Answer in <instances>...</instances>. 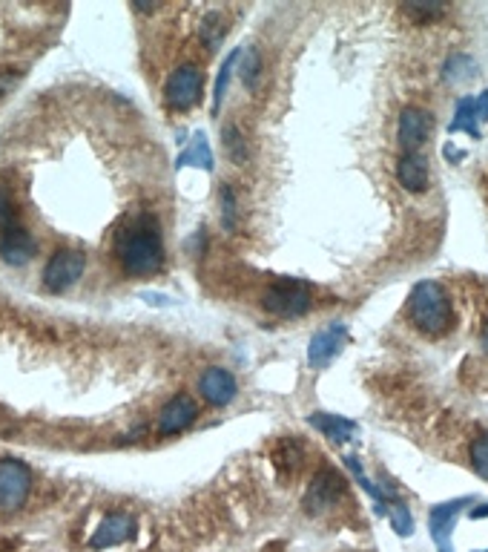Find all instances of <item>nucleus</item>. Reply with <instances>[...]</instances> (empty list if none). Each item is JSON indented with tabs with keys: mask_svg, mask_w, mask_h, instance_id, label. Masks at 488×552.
Segmentation results:
<instances>
[{
	"mask_svg": "<svg viewBox=\"0 0 488 552\" xmlns=\"http://www.w3.org/2000/svg\"><path fill=\"white\" fill-rule=\"evenodd\" d=\"M133 535H135V518L124 515V512H113V515H106L98 524L89 547L92 549H109V547L127 544Z\"/></svg>",
	"mask_w": 488,
	"mask_h": 552,
	"instance_id": "obj_14",
	"label": "nucleus"
},
{
	"mask_svg": "<svg viewBox=\"0 0 488 552\" xmlns=\"http://www.w3.org/2000/svg\"><path fill=\"white\" fill-rule=\"evenodd\" d=\"M388 518H391V527L397 535H411L414 532V518L408 512V507L402 501H393L388 507Z\"/></svg>",
	"mask_w": 488,
	"mask_h": 552,
	"instance_id": "obj_25",
	"label": "nucleus"
},
{
	"mask_svg": "<svg viewBox=\"0 0 488 552\" xmlns=\"http://www.w3.org/2000/svg\"><path fill=\"white\" fill-rule=\"evenodd\" d=\"M196 417H198V403L190 394H176V398L167 400L159 412V435L161 437L181 435L196 423Z\"/></svg>",
	"mask_w": 488,
	"mask_h": 552,
	"instance_id": "obj_10",
	"label": "nucleus"
},
{
	"mask_svg": "<svg viewBox=\"0 0 488 552\" xmlns=\"http://www.w3.org/2000/svg\"><path fill=\"white\" fill-rule=\"evenodd\" d=\"M446 78L451 84H465L474 78V61H471L468 55L456 52L446 61Z\"/></svg>",
	"mask_w": 488,
	"mask_h": 552,
	"instance_id": "obj_24",
	"label": "nucleus"
},
{
	"mask_svg": "<svg viewBox=\"0 0 488 552\" xmlns=\"http://www.w3.org/2000/svg\"><path fill=\"white\" fill-rule=\"evenodd\" d=\"M434 130V116L428 109L419 107H405L400 113V127H397V138L405 153H417L425 141H428Z\"/></svg>",
	"mask_w": 488,
	"mask_h": 552,
	"instance_id": "obj_9",
	"label": "nucleus"
},
{
	"mask_svg": "<svg viewBox=\"0 0 488 552\" xmlns=\"http://www.w3.org/2000/svg\"><path fill=\"white\" fill-rule=\"evenodd\" d=\"M471 518H488V503H483V507H474V510H471Z\"/></svg>",
	"mask_w": 488,
	"mask_h": 552,
	"instance_id": "obj_30",
	"label": "nucleus"
},
{
	"mask_svg": "<svg viewBox=\"0 0 488 552\" xmlns=\"http://www.w3.org/2000/svg\"><path fill=\"white\" fill-rule=\"evenodd\" d=\"M485 552H488V549H485Z\"/></svg>",
	"mask_w": 488,
	"mask_h": 552,
	"instance_id": "obj_32",
	"label": "nucleus"
},
{
	"mask_svg": "<svg viewBox=\"0 0 488 552\" xmlns=\"http://www.w3.org/2000/svg\"><path fill=\"white\" fill-rule=\"evenodd\" d=\"M474 116H477V121L483 124V121H488V89L485 92H480V96L474 98Z\"/></svg>",
	"mask_w": 488,
	"mask_h": 552,
	"instance_id": "obj_29",
	"label": "nucleus"
},
{
	"mask_svg": "<svg viewBox=\"0 0 488 552\" xmlns=\"http://www.w3.org/2000/svg\"><path fill=\"white\" fill-rule=\"evenodd\" d=\"M345 345H348V325L345 323H330L327 328L317 331L308 345V362L313 369H327L334 362Z\"/></svg>",
	"mask_w": 488,
	"mask_h": 552,
	"instance_id": "obj_7",
	"label": "nucleus"
},
{
	"mask_svg": "<svg viewBox=\"0 0 488 552\" xmlns=\"http://www.w3.org/2000/svg\"><path fill=\"white\" fill-rule=\"evenodd\" d=\"M405 12L414 14V18H419V21H425V18H434V14H443L446 6H439V4H405Z\"/></svg>",
	"mask_w": 488,
	"mask_h": 552,
	"instance_id": "obj_28",
	"label": "nucleus"
},
{
	"mask_svg": "<svg viewBox=\"0 0 488 552\" xmlns=\"http://www.w3.org/2000/svg\"><path fill=\"white\" fill-rule=\"evenodd\" d=\"M465 503H471V498H456V501H448V503H439V507L431 510V538L437 544L439 552H454V544H451V532L456 527V515L463 512Z\"/></svg>",
	"mask_w": 488,
	"mask_h": 552,
	"instance_id": "obj_13",
	"label": "nucleus"
},
{
	"mask_svg": "<svg viewBox=\"0 0 488 552\" xmlns=\"http://www.w3.org/2000/svg\"><path fill=\"white\" fill-rule=\"evenodd\" d=\"M184 164H193V167H201V170H213V150L207 145V138H204L201 133L190 141V147H187L181 153V159H179V167Z\"/></svg>",
	"mask_w": 488,
	"mask_h": 552,
	"instance_id": "obj_21",
	"label": "nucleus"
},
{
	"mask_svg": "<svg viewBox=\"0 0 488 552\" xmlns=\"http://www.w3.org/2000/svg\"><path fill=\"white\" fill-rule=\"evenodd\" d=\"M84 271H87V257L75 248H64V250H58V254H52V259L46 262L43 276H41L43 288L50 294H64L84 276Z\"/></svg>",
	"mask_w": 488,
	"mask_h": 552,
	"instance_id": "obj_6",
	"label": "nucleus"
},
{
	"mask_svg": "<svg viewBox=\"0 0 488 552\" xmlns=\"http://www.w3.org/2000/svg\"><path fill=\"white\" fill-rule=\"evenodd\" d=\"M115 257L127 276H152L164 265V236L152 213H133L115 230Z\"/></svg>",
	"mask_w": 488,
	"mask_h": 552,
	"instance_id": "obj_1",
	"label": "nucleus"
},
{
	"mask_svg": "<svg viewBox=\"0 0 488 552\" xmlns=\"http://www.w3.org/2000/svg\"><path fill=\"white\" fill-rule=\"evenodd\" d=\"M198 394L210 406H230L235 398H239V383H235L233 371H227L222 366H210V369H204V374L198 377Z\"/></svg>",
	"mask_w": 488,
	"mask_h": 552,
	"instance_id": "obj_11",
	"label": "nucleus"
},
{
	"mask_svg": "<svg viewBox=\"0 0 488 552\" xmlns=\"http://www.w3.org/2000/svg\"><path fill=\"white\" fill-rule=\"evenodd\" d=\"M38 254V242L35 236L29 233L23 225L12 228L6 233H0V259H4L9 267H23L35 259Z\"/></svg>",
	"mask_w": 488,
	"mask_h": 552,
	"instance_id": "obj_12",
	"label": "nucleus"
},
{
	"mask_svg": "<svg viewBox=\"0 0 488 552\" xmlns=\"http://www.w3.org/2000/svg\"><path fill=\"white\" fill-rule=\"evenodd\" d=\"M18 228V204H14L12 193L0 184V233Z\"/></svg>",
	"mask_w": 488,
	"mask_h": 552,
	"instance_id": "obj_26",
	"label": "nucleus"
},
{
	"mask_svg": "<svg viewBox=\"0 0 488 552\" xmlns=\"http://www.w3.org/2000/svg\"><path fill=\"white\" fill-rule=\"evenodd\" d=\"M198 35L201 41L207 43V50H218L227 35V18L222 12H210V14H204V21L198 23Z\"/></svg>",
	"mask_w": 488,
	"mask_h": 552,
	"instance_id": "obj_19",
	"label": "nucleus"
},
{
	"mask_svg": "<svg viewBox=\"0 0 488 552\" xmlns=\"http://www.w3.org/2000/svg\"><path fill=\"white\" fill-rule=\"evenodd\" d=\"M222 138H225V150H227V159L233 164H247L250 162V147L244 141V133L235 127V124H227V127L222 130Z\"/></svg>",
	"mask_w": 488,
	"mask_h": 552,
	"instance_id": "obj_22",
	"label": "nucleus"
},
{
	"mask_svg": "<svg viewBox=\"0 0 488 552\" xmlns=\"http://www.w3.org/2000/svg\"><path fill=\"white\" fill-rule=\"evenodd\" d=\"M448 133H468L474 141L480 138V121L474 116V98H471V96L456 101V113H454Z\"/></svg>",
	"mask_w": 488,
	"mask_h": 552,
	"instance_id": "obj_17",
	"label": "nucleus"
},
{
	"mask_svg": "<svg viewBox=\"0 0 488 552\" xmlns=\"http://www.w3.org/2000/svg\"><path fill=\"white\" fill-rule=\"evenodd\" d=\"M32 492V472L18 457H0V512H18Z\"/></svg>",
	"mask_w": 488,
	"mask_h": 552,
	"instance_id": "obj_4",
	"label": "nucleus"
},
{
	"mask_svg": "<svg viewBox=\"0 0 488 552\" xmlns=\"http://www.w3.org/2000/svg\"><path fill=\"white\" fill-rule=\"evenodd\" d=\"M408 320L425 337H443L454 323V308L448 291L434 279H422L408 296Z\"/></svg>",
	"mask_w": 488,
	"mask_h": 552,
	"instance_id": "obj_2",
	"label": "nucleus"
},
{
	"mask_svg": "<svg viewBox=\"0 0 488 552\" xmlns=\"http://www.w3.org/2000/svg\"><path fill=\"white\" fill-rule=\"evenodd\" d=\"M262 308L281 320L305 317L313 308V288L302 279H276L262 294Z\"/></svg>",
	"mask_w": 488,
	"mask_h": 552,
	"instance_id": "obj_3",
	"label": "nucleus"
},
{
	"mask_svg": "<svg viewBox=\"0 0 488 552\" xmlns=\"http://www.w3.org/2000/svg\"><path fill=\"white\" fill-rule=\"evenodd\" d=\"M308 423L313 426V429H319L325 437H330L334 444H348V440L359 432V426L348 417H342V415H325V412H317V415H310Z\"/></svg>",
	"mask_w": 488,
	"mask_h": 552,
	"instance_id": "obj_16",
	"label": "nucleus"
},
{
	"mask_svg": "<svg viewBox=\"0 0 488 552\" xmlns=\"http://www.w3.org/2000/svg\"><path fill=\"white\" fill-rule=\"evenodd\" d=\"M204 92V75L196 64H181L164 84V101L176 113H187L201 101Z\"/></svg>",
	"mask_w": 488,
	"mask_h": 552,
	"instance_id": "obj_5",
	"label": "nucleus"
},
{
	"mask_svg": "<svg viewBox=\"0 0 488 552\" xmlns=\"http://www.w3.org/2000/svg\"><path fill=\"white\" fill-rule=\"evenodd\" d=\"M471 466H474V472L483 481H488V435L477 437L471 444Z\"/></svg>",
	"mask_w": 488,
	"mask_h": 552,
	"instance_id": "obj_27",
	"label": "nucleus"
},
{
	"mask_svg": "<svg viewBox=\"0 0 488 552\" xmlns=\"http://www.w3.org/2000/svg\"><path fill=\"white\" fill-rule=\"evenodd\" d=\"M239 75H242V84L250 89V92H256L259 89V81H262V55L256 46H247V50L239 52Z\"/></svg>",
	"mask_w": 488,
	"mask_h": 552,
	"instance_id": "obj_18",
	"label": "nucleus"
},
{
	"mask_svg": "<svg viewBox=\"0 0 488 552\" xmlns=\"http://www.w3.org/2000/svg\"><path fill=\"white\" fill-rule=\"evenodd\" d=\"M483 349L488 351V325H485V331H483Z\"/></svg>",
	"mask_w": 488,
	"mask_h": 552,
	"instance_id": "obj_31",
	"label": "nucleus"
},
{
	"mask_svg": "<svg viewBox=\"0 0 488 552\" xmlns=\"http://www.w3.org/2000/svg\"><path fill=\"white\" fill-rule=\"evenodd\" d=\"M428 162L419 153H402V159L397 162V182L405 187L408 193H425L428 191Z\"/></svg>",
	"mask_w": 488,
	"mask_h": 552,
	"instance_id": "obj_15",
	"label": "nucleus"
},
{
	"mask_svg": "<svg viewBox=\"0 0 488 552\" xmlns=\"http://www.w3.org/2000/svg\"><path fill=\"white\" fill-rule=\"evenodd\" d=\"M218 213H222V228L227 233L239 230V199H235V191L230 184L218 187Z\"/></svg>",
	"mask_w": 488,
	"mask_h": 552,
	"instance_id": "obj_20",
	"label": "nucleus"
},
{
	"mask_svg": "<svg viewBox=\"0 0 488 552\" xmlns=\"http://www.w3.org/2000/svg\"><path fill=\"white\" fill-rule=\"evenodd\" d=\"M239 52H242V50H233V52L225 58L222 72H218V78H216V92H213V116L218 113V107H222V101H225V96H227L230 75H233V70H235V67H239Z\"/></svg>",
	"mask_w": 488,
	"mask_h": 552,
	"instance_id": "obj_23",
	"label": "nucleus"
},
{
	"mask_svg": "<svg viewBox=\"0 0 488 552\" xmlns=\"http://www.w3.org/2000/svg\"><path fill=\"white\" fill-rule=\"evenodd\" d=\"M342 492H345V478L336 469H322L319 475L310 481L302 503L310 515H322L342 498Z\"/></svg>",
	"mask_w": 488,
	"mask_h": 552,
	"instance_id": "obj_8",
	"label": "nucleus"
}]
</instances>
